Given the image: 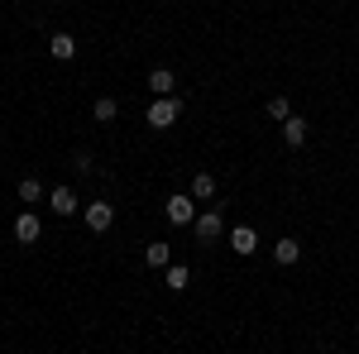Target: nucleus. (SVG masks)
<instances>
[{"label": "nucleus", "instance_id": "obj_1", "mask_svg": "<svg viewBox=\"0 0 359 354\" xmlns=\"http://www.w3.org/2000/svg\"><path fill=\"white\" fill-rule=\"evenodd\" d=\"M177 115H182V101H172V96H158V101H149V125H154V130H168V125H177Z\"/></svg>", "mask_w": 359, "mask_h": 354}, {"label": "nucleus", "instance_id": "obj_2", "mask_svg": "<svg viewBox=\"0 0 359 354\" xmlns=\"http://www.w3.org/2000/svg\"><path fill=\"white\" fill-rule=\"evenodd\" d=\"M192 230H196L201 245H211V240H221V235H225V216H221V211H196Z\"/></svg>", "mask_w": 359, "mask_h": 354}, {"label": "nucleus", "instance_id": "obj_3", "mask_svg": "<svg viewBox=\"0 0 359 354\" xmlns=\"http://www.w3.org/2000/svg\"><path fill=\"white\" fill-rule=\"evenodd\" d=\"M82 220L101 235V230H111V225H115V206H111V201H91V206L82 211Z\"/></svg>", "mask_w": 359, "mask_h": 354}, {"label": "nucleus", "instance_id": "obj_4", "mask_svg": "<svg viewBox=\"0 0 359 354\" xmlns=\"http://www.w3.org/2000/svg\"><path fill=\"white\" fill-rule=\"evenodd\" d=\"M168 220H172V225H192L196 220L192 196H168Z\"/></svg>", "mask_w": 359, "mask_h": 354}, {"label": "nucleus", "instance_id": "obj_5", "mask_svg": "<svg viewBox=\"0 0 359 354\" xmlns=\"http://www.w3.org/2000/svg\"><path fill=\"white\" fill-rule=\"evenodd\" d=\"M306 135H311V125H306L302 115L283 120V144H287V149H302V144H306Z\"/></svg>", "mask_w": 359, "mask_h": 354}, {"label": "nucleus", "instance_id": "obj_6", "mask_svg": "<svg viewBox=\"0 0 359 354\" xmlns=\"http://www.w3.org/2000/svg\"><path fill=\"white\" fill-rule=\"evenodd\" d=\"M39 235H43V220L39 216H15V240H20V245H34V240H39Z\"/></svg>", "mask_w": 359, "mask_h": 354}, {"label": "nucleus", "instance_id": "obj_7", "mask_svg": "<svg viewBox=\"0 0 359 354\" xmlns=\"http://www.w3.org/2000/svg\"><path fill=\"white\" fill-rule=\"evenodd\" d=\"M48 53H53L57 62H72V57H77V39H72V34H53V39H48Z\"/></svg>", "mask_w": 359, "mask_h": 354}, {"label": "nucleus", "instance_id": "obj_8", "mask_svg": "<svg viewBox=\"0 0 359 354\" xmlns=\"http://www.w3.org/2000/svg\"><path fill=\"white\" fill-rule=\"evenodd\" d=\"M230 249H235V254H254V249H259V235H254L249 225H235V230H230Z\"/></svg>", "mask_w": 359, "mask_h": 354}, {"label": "nucleus", "instance_id": "obj_9", "mask_svg": "<svg viewBox=\"0 0 359 354\" xmlns=\"http://www.w3.org/2000/svg\"><path fill=\"white\" fill-rule=\"evenodd\" d=\"M172 82H177L172 67H154V72H149V91H154V96H172Z\"/></svg>", "mask_w": 359, "mask_h": 354}, {"label": "nucleus", "instance_id": "obj_10", "mask_svg": "<svg viewBox=\"0 0 359 354\" xmlns=\"http://www.w3.org/2000/svg\"><path fill=\"white\" fill-rule=\"evenodd\" d=\"M273 259L283 264V268H292V264L302 259V245H297V240H278V245H273Z\"/></svg>", "mask_w": 359, "mask_h": 354}, {"label": "nucleus", "instance_id": "obj_11", "mask_svg": "<svg viewBox=\"0 0 359 354\" xmlns=\"http://www.w3.org/2000/svg\"><path fill=\"white\" fill-rule=\"evenodd\" d=\"M53 211L57 216H72V211H77V191L72 187H53Z\"/></svg>", "mask_w": 359, "mask_h": 354}, {"label": "nucleus", "instance_id": "obj_12", "mask_svg": "<svg viewBox=\"0 0 359 354\" xmlns=\"http://www.w3.org/2000/svg\"><path fill=\"white\" fill-rule=\"evenodd\" d=\"M192 196L196 201H211V196H216V177H211V172H196L192 177Z\"/></svg>", "mask_w": 359, "mask_h": 354}, {"label": "nucleus", "instance_id": "obj_13", "mask_svg": "<svg viewBox=\"0 0 359 354\" xmlns=\"http://www.w3.org/2000/svg\"><path fill=\"white\" fill-rule=\"evenodd\" d=\"M168 254H172V249H168L163 240H154V245L144 249V264H149V268H168Z\"/></svg>", "mask_w": 359, "mask_h": 354}, {"label": "nucleus", "instance_id": "obj_14", "mask_svg": "<svg viewBox=\"0 0 359 354\" xmlns=\"http://www.w3.org/2000/svg\"><path fill=\"white\" fill-rule=\"evenodd\" d=\"M91 115H96V120H101V125H111L115 115H120V101H115V96H101V101H96V106H91Z\"/></svg>", "mask_w": 359, "mask_h": 354}, {"label": "nucleus", "instance_id": "obj_15", "mask_svg": "<svg viewBox=\"0 0 359 354\" xmlns=\"http://www.w3.org/2000/svg\"><path fill=\"white\" fill-rule=\"evenodd\" d=\"M39 196H43V182H39V177H20V201H25V206H34Z\"/></svg>", "mask_w": 359, "mask_h": 354}, {"label": "nucleus", "instance_id": "obj_16", "mask_svg": "<svg viewBox=\"0 0 359 354\" xmlns=\"http://www.w3.org/2000/svg\"><path fill=\"white\" fill-rule=\"evenodd\" d=\"M187 282H192V273L182 268V264H168V287L172 292H187Z\"/></svg>", "mask_w": 359, "mask_h": 354}, {"label": "nucleus", "instance_id": "obj_17", "mask_svg": "<svg viewBox=\"0 0 359 354\" xmlns=\"http://www.w3.org/2000/svg\"><path fill=\"white\" fill-rule=\"evenodd\" d=\"M269 115H273V120H292V101H287V96H273V101H269Z\"/></svg>", "mask_w": 359, "mask_h": 354}, {"label": "nucleus", "instance_id": "obj_18", "mask_svg": "<svg viewBox=\"0 0 359 354\" xmlns=\"http://www.w3.org/2000/svg\"><path fill=\"white\" fill-rule=\"evenodd\" d=\"M321 354H331V350H321Z\"/></svg>", "mask_w": 359, "mask_h": 354}]
</instances>
